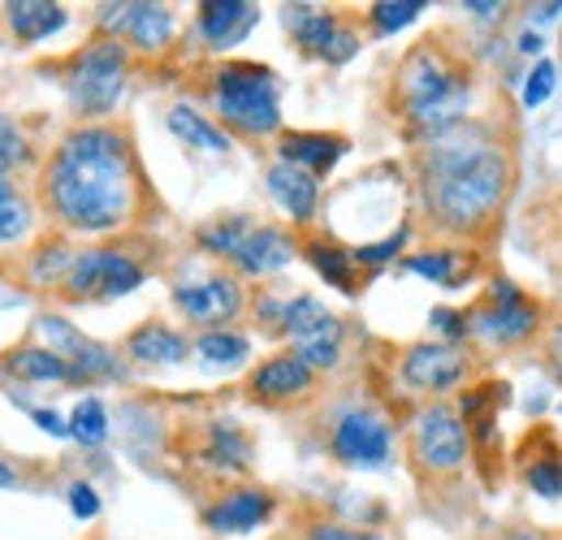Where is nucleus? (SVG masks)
I'll list each match as a JSON object with an SVG mask.
<instances>
[{"label": "nucleus", "mask_w": 562, "mask_h": 540, "mask_svg": "<svg viewBox=\"0 0 562 540\" xmlns=\"http://www.w3.org/2000/svg\"><path fill=\"white\" fill-rule=\"evenodd\" d=\"M169 131L182 138L187 147H195V151H209V156H225L229 151V135L221 126H212L209 117H200L191 104H173L169 109Z\"/></svg>", "instance_id": "nucleus-24"}, {"label": "nucleus", "mask_w": 562, "mask_h": 540, "mask_svg": "<svg viewBox=\"0 0 562 540\" xmlns=\"http://www.w3.org/2000/svg\"><path fill=\"white\" fill-rule=\"evenodd\" d=\"M61 285H66L70 299H122V294H131V290L143 285V269L126 251L91 247V251L74 256V265Z\"/></svg>", "instance_id": "nucleus-7"}, {"label": "nucleus", "mask_w": 562, "mask_h": 540, "mask_svg": "<svg viewBox=\"0 0 562 540\" xmlns=\"http://www.w3.org/2000/svg\"><path fill=\"white\" fill-rule=\"evenodd\" d=\"M537 320H541V312H537L532 303H524V294H519L510 281H497V285H493V303L485 312L472 316V329H476L481 338L497 341V346H515V341L532 338Z\"/></svg>", "instance_id": "nucleus-13"}, {"label": "nucleus", "mask_w": 562, "mask_h": 540, "mask_svg": "<svg viewBox=\"0 0 562 540\" xmlns=\"http://www.w3.org/2000/svg\"><path fill=\"white\" fill-rule=\"evenodd\" d=\"M559 13H562V4H546V9H537V18H532V22L541 26V22H554Z\"/></svg>", "instance_id": "nucleus-44"}, {"label": "nucleus", "mask_w": 562, "mask_h": 540, "mask_svg": "<svg viewBox=\"0 0 562 540\" xmlns=\"http://www.w3.org/2000/svg\"><path fill=\"white\" fill-rule=\"evenodd\" d=\"M269 195L281 203V212L290 216V221H312L316 216V203H321V182L307 173V169H294V165H285L278 160L273 169H269Z\"/></svg>", "instance_id": "nucleus-20"}, {"label": "nucleus", "mask_w": 562, "mask_h": 540, "mask_svg": "<svg viewBox=\"0 0 562 540\" xmlns=\"http://www.w3.org/2000/svg\"><path fill=\"white\" fill-rule=\"evenodd\" d=\"M307 540H381L376 532H359V528H342V524H316Z\"/></svg>", "instance_id": "nucleus-40"}, {"label": "nucleus", "mask_w": 562, "mask_h": 540, "mask_svg": "<svg viewBox=\"0 0 562 540\" xmlns=\"http://www.w3.org/2000/svg\"><path fill=\"white\" fill-rule=\"evenodd\" d=\"M70 510L78 515V519H95L100 515V493L91 488V484H70Z\"/></svg>", "instance_id": "nucleus-39"}, {"label": "nucleus", "mask_w": 562, "mask_h": 540, "mask_svg": "<svg viewBox=\"0 0 562 540\" xmlns=\"http://www.w3.org/2000/svg\"><path fill=\"white\" fill-rule=\"evenodd\" d=\"M260 316H269L281 334L294 341V355H299L312 372L338 363V355H342V320L329 316L321 299H312V294H299V299H290V303H273V299H269V303L260 307Z\"/></svg>", "instance_id": "nucleus-6"}, {"label": "nucleus", "mask_w": 562, "mask_h": 540, "mask_svg": "<svg viewBox=\"0 0 562 540\" xmlns=\"http://www.w3.org/2000/svg\"><path fill=\"white\" fill-rule=\"evenodd\" d=\"M247 350H251V341L234 334V329H209V334L195 338V355L212 368H234V363L247 359Z\"/></svg>", "instance_id": "nucleus-29"}, {"label": "nucleus", "mask_w": 562, "mask_h": 540, "mask_svg": "<svg viewBox=\"0 0 562 540\" xmlns=\"http://www.w3.org/2000/svg\"><path fill=\"white\" fill-rule=\"evenodd\" d=\"M432 325H437L446 338H463V325H472V316H459V312H450V307H437V312H432Z\"/></svg>", "instance_id": "nucleus-41"}, {"label": "nucleus", "mask_w": 562, "mask_h": 540, "mask_svg": "<svg viewBox=\"0 0 562 540\" xmlns=\"http://www.w3.org/2000/svg\"><path fill=\"white\" fill-rule=\"evenodd\" d=\"M554 82H559V69H554V61H537L532 66V74H528V87H524V104L528 109H541L550 95H554Z\"/></svg>", "instance_id": "nucleus-36"}, {"label": "nucleus", "mask_w": 562, "mask_h": 540, "mask_svg": "<svg viewBox=\"0 0 562 540\" xmlns=\"http://www.w3.org/2000/svg\"><path fill=\"white\" fill-rule=\"evenodd\" d=\"M281 18H285V31L299 40V48H307L312 57H321L329 66H342L359 53V35L316 4H285Z\"/></svg>", "instance_id": "nucleus-8"}, {"label": "nucleus", "mask_w": 562, "mask_h": 540, "mask_svg": "<svg viewBox=\"0 0 562 540\" xmlns=\"http://www.w3.org/2000/svg\"><path fill=\"white\" fill-rule=\"evenodd\" d=\"M70 104L82 117H104L117 109L122 91H126V44L113 35L91 40L78 57L70 61Z\"/></svg>", "instance_id": "nucleus-5"}, {"label": "nucleus", "mask_w": 562, "mask_h": 540, "mask_svg": "<svg viewBox=\"0 0 562 540\" xmlns=\"http://www.w3.org/2000/svg\"><path fill=\"white\" fill-rule=\"evenodd\" d=\"M31 419H35L48 437H70V419H61V415H53V410H31Z\"/></svg>", "instance_id": "nucleus-42"}, {"label": "nucleus", "mask_w": 562, "mask_h": 540, "mask_svg": "<svg viewBox=\"0 0 562 540\" xmlns=\"http://www.w3.org/2000/svg\"><path fill=\"white\" fill-rule=\"evenodd\" d=\"M100 26L122 40V44H135L139 53H160L169 40H173V9L165 4H147V0H131V4H104L100 9Z\"/></svg>", "instance_id": "nucleus-11"}, {"label": "nucleus", "mask_w": 562, "mask_h": 540, "mask_svg": "<svg viewBox=\"0 0 562 540\" xmlns=\"http://www.w3.org/2000/svg\"><path fill=\"white\" fill-rule=\"evenodd\" d=\"M398 104L416 135H450L468 109V78L437 44H420L398 69Z\"/></svg>", "instance_id": "nucleus-3"}, {"label": "nucleus", "mask_w": 562, "mask_h": 540, "mask_svg": "<svg viewBox=\"0 0 562 540\" xmlns=\"http://www.w3.org/2000/svg\"><path fill=\"white\" fill-rule=\"evenodd\" d=\"M497 406L502 403H485V390H476V394H468L463 398V410H468V419H472V428H476V437H485L493 441V428H497Z\"/></svg>", "instance_id": "nucleus-37"}, {"label": "nucleus", "mask_w": 562, "mask_h": 540, "mask_svg": "<svg viewBox=\"0 0 562 540\" xmlns=\"http://www.w3.org/2000/svg\"><path fill=\"white\" fill-rule=\"evenodd\" d=\"M502 540H537V537H528V532H510V537H502Z\"/></svg>", "instance_id": "nucleus-47"}, {"label": "nucleus", "mask_w": 562, "mask_h": 540, "mask_svg": "<svg viewBox=\"0 0 562 540\" xmlns=\"http://www.w3.org/2000/svg\"><path fill=\"white\" fill-rule=\"evenodd\" d=\"M247 216H225V221H216V225H209L204 234H200V243L209 247V251H216V256H234L238 251V243L247 238Z\"/></svg>", "instance_id": "nucleus-35"}, {"label": "nucleus", "mask_w": 562, "mask_h": 540, "mask_svg": "<svg viewBox=\"0 0 562 540\" xmlns=\"http://www.w3.org/2000/svg\"><path fill=\"white\" fill-rule=\"evenodd\" d=\"M312 269L321 272L329 285H338L342 294H359V265H355V251H342L338 243H307L303 247Z\"/></svg>", "instance_id": "nucleus-27"}, {"label": "nucleus", "mask_w": 562, "mask_h": 540, "mask_svg": "<svg viewBox=\"0 0 562 540\" xmlns=\"http://www.w3.org/2000/svg\"><path fill=\"white\" fill-rule=\"evenodd\" d=\"M269 515H273V497L265 488H234L204 510V524L216 537H243V532H256Z\"/></svg>", "instance_id": "nucleus-16"}, {"label": "nucleus", "mask_w": 562, "mask_h": 540, "mask_svg": "<svg viewBox=\"0 0 562 540\" xmlns=\"http://www.w3.org/2000/svg\"><path fill=\"white\" fill-rule=\"evenodd\" d=\"M216 117L238 135H273L281 126L278 74L256 61H229L212 78Z\"/></svg>", "instance_id": "nucleus-4"}, {"label": "nucleus", "mask_w": 562, "mask_h": 540, "mask_svg": "<svg viewBox=\"0 0 562 540\" xmlns=\"http://www.w3.org/2000/svg\"><path fill=\"white\" fill-rule=\"evenodd\" d=\"M403 243H407V229H398V234H390L385 243H372V247H355V265H385L390 256H398L403 251Z\"/></svg>", "instance_id": "nucleus-38"}, {"label": "nucleus", "mask_w": 562, "mask_h": 540, "mask_svg": "<svg viewBox=\"0 0 562 540\" xmlns=\"http://www.w3.org/2000/svg\"><path fill=\"white\" fill-rule=\"evenodd\" d=\"M70 437L82 441V446H104V437H109V410H104L100 398H82V403L74 406Z\"/></svg>", "instance_id": "nucleus-31"}, {"label": "nucleus", "mask_w": 562, "mask_h": 540, "mask_svg": "<svg viewBox=\"0 0 562 540\" xmlns=\"http://www.w3.org/2000/svg\"><path fill=\"white\" fill-rule=\"evenodd\" d=\"M260 9L251 0H204L200 4V35L209 48H234L251 35Z\"/></svg>", "instance_id": "nucleus-17"}, {"label": "nucleus", "mask_w": 562, "mask_h": 540, "mask_svg": "<svg viewBox=\"0 0 562 540\" xmlns=\"http://www.w3.org/2000/svg\"><path fill=\"white\" fill-rule=\"evenodd\" d=\"M126 350L139 363H182L191 341L182 338L178 329H169V325H139L126 341Z\"/></svg>", "instance_id": "nucleus-23"}, {"label": "nucleus", "mask_w": 562, "mask_h": 540, "mask_svg": "<svg viewBox=\"0 0 562 540\" xmlns=\"http://www.w3.org/2000/svg\"><path fill=\"white\" fill-rule=\"evenodd\" d=\"M229 260H234V269L247 272V277H269V272L285 269L294 260V243H290V234H281L273 225H251Z\"/></svg>", "instance_id": "nucleus-18"}, {"label": "nucleus", "mask_w": 562, "mask_h": 540, "mask_svg": "<svg viewBox=\"0 0 562 540\" xmlns=\"http://www.w3.org/2000/svg\"><path fill=\"white\" fill-rule=\"evenodd\" d=\"M312 381H316V372H312L294 350H285V355L265 359V363L251 372V394H256V398H269V403H285V398L307 394Z\"/></svg>", "instance_id": "nucleus-19"}, {"label": "nucleus", "mask_w": 562, "mask_h": 540, "mask_svg": "<svg viewBox=\"0 0 562 540\" xmlns=\"http://www.w3.org/2000/svg\"><path fill=\"white\" fill-rule=\"evenodd\" d=\"M463 372H468V359L450 341H420L403 355V381L412 390H424V394L454 390L463 381Z\"/></svg>", "instance_id": "nucleus-15"}, {"label": "nucleus", "mask_w": 562, "mask_h": 540, "mask_svg": "<svg viewBox=\"0 0 562 540\" xmlns=\"http://www.w3.org/2000/svg\"><path fill=\"white\" fill-rule=\"evenodd\" d=\"M173 307L191 320V325H225L243 312V285L234 277H209L195 285H178L173 290Z\"/></svg>", "instance_id": "nucleus-14"}, {"label": "nucleus", "mask_w": 562, "mask_h": 540, "mask_svg": "<svg viewBox=\"0 0 562 540\" xmlns=\"http://www.w3.org/2000/svg\"><path fill=\"white\" fill-rule=\"evenodd\" d=\"M9 372L22 376V381H74L70 363L53 350V346H22L9 355Z\"/></svg>", "instance_id": "nucleus-26"}, {"label": "nucleus", "mask_w": 562, "mask_h": 540, "mask_svg": "<svg viewBox=\"0 0 562 540\" xmlns=\"http://www.w3.org/2000/svg\"><path fill=\"white\" fill-rule=\"evenodd\" d=\"M519 48H524V53H541V48H546V40H537V31H528V35L519 40Z\"/></svg>", "instance_id": "nucleus-43"}, {"label": "nucleus", "mask_w": 562, "mask_h": 540, "mask_svg": "<svg viewBox=\"0 0 562 540\" xmlns=\"http://www.w3.org/2000/svg\"><path fill=\"white\" fill-rule=\"evenodd\" d=\"M204 459L221 472H247L251 468V441L238 424H212Z\"/></svg>", "instance_id": "nucleus-25"}, {"label": "nucleus", "mask_w": 562, "mask_h": 540, "mask_svg": "<svg viewBox=\"0 0 562 540\" xmlns=\"http://www.w3.org/2000/svg\"><path fill=\"white\" fill-rule=\"evenodd\" d=\"M40 329H44L48 346L70 363L74 381H113V376H122L117 355H113L109 346H100V341L82 338V334L70 329L61 316H44Z\"/></svg>", "instance_id": "nucleus-12"}, {"label": "nucleus", "mask_w": 562, "mask_h": 540, "mask_svg": "<svg viewBox=\"0 0 562 540\" xmlns=\"http://www.w3.org/2000/svg\"><path fill=\"white\" fill-rule=\"evenodd\" d=\"M524 475H528V488L532 493H541V497H562V459L559 450H550L546 459H537V463H524Z\"/></svg>", "instance_id": "nucleus-34"}, {"label": "nucleus", "mask_w": 562, "mask_h": 540, "mask_svg": "<svg viewBox=\"0 0 562 540\" xmlns=\"http://www.w3.org/2000/svg\"><path fill=\"white\" fill-rule=\"evenodd\" d=\"M412 446L428 472H459L468 459V424L446 406H428L416 419Z\"/></svg>", "instance_id": "nucleus-10"}, {"label": "nucleus", "mask_w": 562, "mask_h": 540, "mask_svg": "<svg viewBox=\"0 0 562 540\" xmlns=\"http://www.w3.org/2000/svg\"><path fill=\"white\" fill-rule=\"evenodd\" d=\"M390 446H394L390 424H385L376 410H368V406L347 410V415L334 424V432H329V450H334V459L347 463V468H381V463L390 459Z\"/></svg>", "instance_id": "nucleus-9"}, {"label": "nucleus", "mask_w": 562, "mask_h": 540, "mask_svg": "<svg viewBox=\"0 0 562 540\" xmlns=\"http://www.w3.org/2000/svg\"><path fill=\"white\" fill-rule=\"evenodd\" d=\"M468 9L481 13V18H493V13H497V4H468Z\"/></svg>", "instance_id": "nucleus-46"}, {"label": "nucleus", "mask_w": 562, "mask_h": 540, "mask_svg": "<svg viewBox=\"0 0 562 540\" xmlns=\"http://www.w3.org/2000/svg\"><path fill=\"white\" fill-rule=\"evenodd\" d=\"M281 160L285 165H294V169H307L312 178L316 173H329L338 160H342V151H347V138L338 135H307V131H299V135H285L281 138Z\"/></svg>", "instance_id": "nucleus-21"}, {"label": "nucleus", "mask_w": 562, "mask_h": 540, "mask_svg": "<svg viewBox=\"0 0 562 540\" xmlns=\"http://www.w3.org/2000/svg\"><path fill=\"white\" fill-rule=\"evenodd\" d=\"M4 18H9V31L22 44H40V40H48V35H57L66 26V9L48 4V0H9Z\"/></svg>", "instance_id": "nucleus-22"}, {"label": "nucleus", "mask_w": 562, "mask_h": 540, "mask_svg": "<svg viewBox=\"0 0 562 540\" xmlns=\"http://www.w3.org/2000/svg\"><path fill=\"white\" fill-rule=\"evenodd\" d=\"M407 269L454 290V285H463L472 277V260L463 251H420V256H407Z\"/></svg>", "instance_id": "nucleus-28"}, {"label": "nucleus", "mask_w": 562, "mask_h": 540, "mask_svg": "<svg viewBox=\"0 0 562 540\" xmlns=\"http://www.w3.org/2000/svg\"><path fill=\"white\" fill-rule=\"evenodd\" d=\"M13 484H18V475H13V468L0 459V488H13Z\"/></svg>", "instance_id": "nucleus-45"}, {"label": "nucleus", "mask_w": 562, "mask_h": 540, "mask_svg": "<svg viewBox=\"0 0 562 540\" xmlns=\"http://www.w3.org/2000/svg\"><path fill=\"white\" fill-rule=\"evenodd\" d=\"M31 229V203L18 187L0 182V243H18Z\"/></svg>", "instance_id": "nucleus-30"}, {"label": "nucleus", "mask_w": 562, "mask_h": 540, "mask_svg": "<svg viewBox=\"0 0 562 540\" xmlns=\"http://www.w3.org/2000/svg\"><path fill=\"white\" fill-rule=\"evenodd\" d=\"M424 203L446 229H476L506 195L510 165L506 151L485 138L450 131L432 138L424 156Z\"/></svg>", "instance_id": "nucleus-2"}, {"label": "nucleus", "mask_w": 562, "mask_h": 540, "mask_svg": "<svg viewBox=\"0 0 562 540\" xmlns=\"http://www.w3.org/2000/svg\"><path fill=\"white\" fill-rule=\"evenodd\" d=\"M424 13L420 0H381V4H372L368 9V18H372V26L381 31V35H390V31H403V26H412L416 18Z\"/></svg>", "instance_id": "nucleus-32"}, {"label": "nucleus", "mask_w": 562, "mask_h": 540, "mask_svg": "<svg viewBox=\"0 0 562 540\" xmlns=\"http://www.w3.org/2000/svg\"><path fill=\"white\" fill-rule=\"evenodd\" d=\"M139 195L135 156L122 131L78 126L44 169V203L74 234H109L131 221Z\"/></svg>", "instance_id": "nucleus-1"}, {"label": "nucleus", "mask_w": 562, "mask_h": 540, "mask_svg": "<svg viewBox=\"0 0 562 540\" xmlns=\"http://www.w3.org/2000/svg\"><path fill=\"white\" fill-rule=\"evenodd\" d=\"M26 160H31V143H26V135L18 131L13 117L0 113V182H4V173L22 169Z\"/></svg>", "instance_id": "nucleus-33"}]
</instances>
